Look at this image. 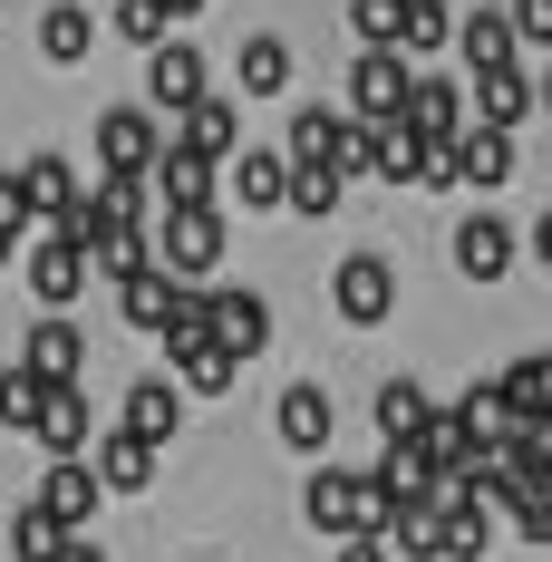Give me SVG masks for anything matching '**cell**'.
<instances>
[{"instance_id":"9a60e30c","label":"cell","mask_w":552,"mask_h":562,"mask_svg":"<svg viewBox=\"0 0 552 562\" xmlns=\"http://www.w3.org/2000/svg\"><path fill=\"white\" fill-rule=\"evenodd\" d=\"M20 369H40L49 389H78V369H88V339H78V321H30V339H20Z\"/></svg>"},{"instance_id":"ab89813d","label":"cell","mask_w":552,"mask_h":562,"mask_svg":"<svg viewBox=\"0 0 552 562\" xmlns=\"http://www.w3.org/2000/svg\"><path fill=\"white\" fill-rule=\"evenodd\" d=\"M504 20H514L523 49H552V0H504Z\"/></svg>"},{"instance_id":"2e32d148","label":"cell","mask_w":552,"mask_h":562,"mask_svg":"<svg viewBox=\"0 0 552 562\" xmlns=\"http://www.w3.org/2000/svg\"><path fill=\"white\" fill-rule=\"evenodd\" d=\"M10 175H20V204H30L40 233L78 214V175H68V156H30V166H10Z\"/></svg>"},{"instance_id":"e575fe53","label":"cell","mask_w":552,"mask_h":562,"mask_svg":"<svg viewBox=\"0 0 552 562\" xmlns=\"http://www.w3.org/2000/svg\"><path fill=\"white\" fill-rule=\"evenodd\" d=\"M504 397H514V417H552V349H523L504 369Z\"/></svg>"},{"instance_id":"5bb4252c","label":"cell","mask_w":552,"mask_h":562,"mask_svg":"<svg viewBox=\"0 0 552 562\" xmlns=\"http://www.w3.org/2000/svg\"><path fill=\"white\" fill-rule=\"evenodd\" d=\"M30 437H40L49 465L88 456V447H98V407H88V389H49V407H40V427H30Z\"/></svg>"},{"instance_id":"7dc6e473","label":"cell","mask_w":552,"mask_h":562,"mask_svg":"<svg viewBox=\"0 0 552 562\" xmlns=\"http://www.w3.org/2000/svg\"><path fill=\"white\" fill-rule=\"evenodd\" d=\"M10 252H20V233H0V272H10Z\"/></svg>"},{"instance_id":"603a6c76","label":"cell","mask_w":552,"mask_h":562,"mask_svg":"<svg viewBox=\"0 0 552 562\" xmlns=\"http://www.w3.org/2000/svg\"><path fill=\"white\" fill-rule=\"evenodd\" d=\"M174 136H184L204 166H233V156H243V108H233V98H204V108H184Z\"/></svg>"},{"instance_id":"30bf717a","label":"cell","mask_w":552,"mask_h":562,"mask_svg":"<svg viewBox=\"0 0 552 562\" xmlns=\"http://www.w3.org/2000/svg\"><path fill=\"white\" fill-rule=\"evenodd\" d=\"M272 427H281V447H291V456H330L339 407H330V389H320V379H301V389H281Z\"/></svg>"},{"instance_id":"52a82bcc","label":"cell","mask_w":552,"mask_h":562,"mask_svg":"<svg viewBox=\"0 0 552 562\" xmlns=\"http://www.w3.org/2000/svg\"><path fill=\"white\" fill-rule=\"evenodd\" d=\"M78 291H88V252H78L58 224H49V233H30V301L68 321V301H78Z\"/></svg>"},{"instance_id":"4316f807","label":"cell","mask_w":552,"mask_h":562,"mask_svg":"<svg viewBox=\"0 0 552 562\" xmlns=\"http://www.w3.org/2000/svg\"><path fill=\"white\" fill-rule=\"evenodd\" d=\"M233 88H243V98H281V88H291V49H281L272 30L233 40Z\"/></svg>"},{"instance_id":"4fadbf2b","label":"cell","mask_w":552,"mask_h":562,"mask_svg":"<svg viewBox=\"0 0 552 562\" xmlns=\"http://www.w3.org/2000/svg\"><path fill=\"white\" fill-rule=\"evenodd\" d=\"M223 184H233V204H252V214H291V156H281V146H243V156L223 166Z\"/></svg>"},{"instance_id":"5b68a950","label":"cell","mask_w":552,"mask_h":562,"mask_svg":"<svg viewBox=\"0 0 552 562\" xmlns=\"http://www.w3.org/2000/svg\"><path fill=\"white\" fill-rule=\"evenodd\" d=\"M146 98H156L166 116H184V108L214 98V68H204V49H194V30H174L166 49H146Z\"/></svg>"},{"instance_id":"ac0fdd59","label":"cell","mask_w":552,"mask_h":562,"mask_svg":"<svg viewBox=\"0 0 552 562\" xmlns=\"http://www.w3.org/2000/svg\"><path fill=\"white\" fill-rule=\"evenodd\" d=\"M379 543L397 562H446V514L437 505H379Z\"/></svg>"},{"instance_id":"e0dca14e","label":"cell","mask_w":552,"mask_h":562,"mask_svg":"<svg viewBox=\"0 0 552 562\" xmlns=\"http://www.w3.org/2000/svg\"><path fill=\"white\" fill-rule=\"evenodd\" d=\"M146 184H156V214H166V204H214L223 166H204L184 136H166V156H156V175H146Z\"/></svg>"},{"instance_id":"6da1fadb","label":"cell","mask_w":552,"mask_h":562,"mask_svg":"<svg viewBox=\"0 0 552 562\" xmlns=\"http://www.w3.org/2000/svg\"><path fill=\"white\" fill-rule=\"evenodd\" d=\"M301 514H311V533H330V543L379 533V485H369V465H311Z\"/></svg>"},{"instance_id":"484cf974","label":"cell","mask_w":552,"mask_h":562,"mask_svg":"<svg viewBox=\"0 0 552 562\" xmlns=\"http://www.w3.org/2000/svg\"><path fill=\"white\" fill-rule=\"evenodd\" d=\"M166 359H174V389L184 397H223L233 379H243V359H233L223 339H184V349H166Z\"/></svg>"},{"instance_id":"7a4b0ae2","label":"cell","mask_w":552,"mask_h":562,"mask_svg":"<svg viewBox=\"0 0 552 562\" xmlns=\"http://www.w3.org/2000/svg\"><path fill=\"white\" fill-rule=\"evenodd\" d=\"M156 272H174V281H214L223 272V214L214 204H166L156 214Z\"/></svg>"},{"instance_id":"8fae6325","label":"cell","mask_w":552,"mask_h":562,"mask_svg":"<svg viewBox=\"0 0 552 562\" xmlns=\"http://www.w3.org/2000/svg\"><path fill=\"white\" fill-rule=\"evenodd\" d=\"M514 252H523V243H514V224H504L495 204H475V214L455 224V272H465V281H504V272H514Z\"/></svg>"},{"instance_id":"7bdbcfd3","label":"cell","mask_w":552,"mask_h":562,"mask_svg":"<svg viewBox=\"0 0 552 562\" xmlns=\"http://www.w3.org/2000/svg\"><path fill=\"white\" fill-rule=\"evenodd\" d=\"M58 562H108V543H88V533H68V553Z\"/></svg>"},{"instance_id":"8992f818","label":"cell","mask_w":552,"mask_h":562,"mask_svg":"<svg viewBox=\"0 0 552 562\" xmlns=\"http://www.w3.org/2000/svg\"><path fill=\"white\" fill-rule=\"evenodd\" d=\"M330 301H339L349 330H379L387 311H397V272H387V252H349V262L330 272Z\"/></svg>"},{"instance_id":"f1b7e54d","label":"cell","mask_w":552,"mask_h":562,"mask_svg":"<svg viewBox=\"0 0 552 562\" xmlns=\"http://www.w3.org/2000/svg\"><path fill=\"white\" fill-rule=\"evenodd\" d=\"M446 562H485L495 553V514H485V495H446Z\"/></svg>"},{"instance_id":"3957f363","label":"cell","mask_w":552,"mask_h":562,"mask_svg":"<svg viewBox=\"0 0 552 562\" xmlns=\"http://www.w3.org/2000/svg\"><path fill=\"white\" fill-rule=\"evenodd\" d=\"M407 88H417V68L397 49H359L349 58V116H359V126H397V116H407Z\"/></svg>"},{"instance_id":"ffe728a7","label":"cell","mask_w":552,"mask_h":562,"mask_svg":"<svg viewBox=\"0 0 552 562\" xmlns=\"http://www.w3.org/2000/svg\"><path fill=\"white\" fill-rule=\"evenodd\" d=\"M174 301H184V281H174V272H156V262H146V272H126V281H116V311H126V330H156V339H166Z\"/></svg>"},{"instance_id":"836d02e7","label":"cell","mask_w":552,"mask_h":562,"mask_svg":"<svg viewBox=\"0 0 552 562\" xmlns=\"http://www.w3.org/2000/svg\"><path fill=\"white\" fill-rule=\"evenodd\" d=\"M417 166H427V146L407 126H369V175L379 184H417Z\"/></svg>"},{"instance_id":"b9f144b4","label":"cell","mask_w":552,"mask_h":562,"mask_svg":"<svg viewBox=\"0 0 552 562\" xmlns=\"http://www.w3.org/2000/svg\"><path fill=\"white\" fill-rule=\"evenodd\" d=\"M339 562H397V553H387L379 533H359V543H339Z\"/></svg>"},{"instance_id":"1f68e13d","label":"cell","mask_w":552,"mask_h":562,"mask_svg":"<svg viewBox=\"0 0 552 562\" xmlns=\"http://www.w3.org/2000/svg\"><path fill=\"white\" fill-rule=\"evenodd\" d=\"M40 407H49V379L10 359V369H0V427H10V437H30V427H40Z\"/></svg>"},{"instance_id":"ba28073f","label":"cell","mask_w":552,"mask_h":562,"mask_svg":"<svg viewBox=\"0 0 552 562\" xmlns=\"http://www.w3.org/2000/svg\"><path fill=\"white\" fill-rule=\"evenodd\" d=\"M30 505L49 514L58 533H88V524H98V505H108V485H98V465H88V456H68V465H49V475H40V495H30Z\"/></svg>"},{"instance_id":"cb8c5ba5","label":"cell","mask_w":552,"mask_h":562,"mask_svg":"<svg viewBox=\"0 0 552 562\" xmlns=\"http://www.w3.org/2000/svg\"><path fill=\"white\" fill-rule=\"evenodd\" d=\"M455 175H465L475 194H504V184H514V136H504V126H465V136H455Z\"/></svg>"},{"instance_id":"277c9868","label":"cell","mask_w":552,"mask_h":562,"mask_svg":"<svg viewBox=\"0 0 552 562\" xmlns=\"http://www.w3.org/2000/svg\"><path fill=\"white\" fill-rule=\"evenodd\" d=\"M88 136H98V166H108V175H136V184H146V175H156V156H166L156 108H98V126H88Z\"/></svg>"},{"instance_id":"f546056e","label":"cell","mask_w":552,"mask_h":562,"mask_svg":"<svg viewBox=\"0 0 552 562\" xmlns=\"http://www.w3.org/2000/svg\"><path fill=\"white\" fill-rule=\"evenodd\" d=\"M88 49H98V20H88L78 0H58V10H40V58H49V68H78Z\"/></svg>"},{"instance_id":"60d3db41","label":"cell","mask_w":552,"mask_h":562,"mask_svg":"<svg viewBox=\"0 0 552 562\" xmlns=\"http://www.w3.org/2000/svg\"><path fill=\"white\" fill-rule=\"evenodd\" d=\"M0 233H20V243L40 233V224H30V204H20V175H0Z\"/></svg>"},{"instance_id":"d6986e66","label":"cell","mask_w":552,"mask_h":562,"mask_svg":"<svg viewBox=\"0 0 552 562\" xmlns=\"http://www.w3.org/2000/svg\"><path fill=\"white\" fill-rule=\"evenodd\" d=\"M116 427H126V437H146V447H166L174 427H184V389H174V379H136L126 407H116Z\"/></svg>"},{"instance_id":"ee69618b","label":"cell","mask_w":552,"mask_h":562,"mask_svg":"<svg viewBox=\"0 0 552 562\" xmlns=\"http://www.w3.org/2000/svg\"><path fill=\"white\" fill-rule=\"evenodd\" d=\"M533 252H543V272H552V204H543V224H533Z\"/></svg>"},{"instance_id":"83f0119b","label":"cell","mask_w":552,"mask_h":562,"mask_svg":"<svg viewBox=\"0 0 552 562\" xmlns=\"http://www.w3.org/2000/svg\"><path fill=\"white\" fill-rule=\"evenodd\" d=\"M369 417H379L387 447H407V437H427V417H437V397L417 389V379H387L379 397H369Z\"/></svg>"},{"instance_id":"74e56055","label":"cell","mask_w":552,"mask_h":562,"mask_svg":"<svg viewBox=\"0 0 552 562\" xmlns=\"http://www.w3.org/2000/svg\"><path fill=\"white\" fill-rule=\"evenodd\" d=\"M397 20H407V0H349V30H359V49H397Z\"/></svg>"},{"instance_id":"c3c4849f","label":"cell","mask_w":552,"mask_h":562,"mask_svg":"<svg viewBox=\"0 0 552 562\" xmlns=\"http://www.w3.org/2000/svg\"><path fill=\"white\" fill-rule=\"evenodd\" d=\"M533 543H543V553H552V514H543V524H533Z\"/></svg>"},{"instance_id":"7402d4cb","label":"cell","mask_w":552,"mask_h":562,"mask_svg":"<svg viewBox=\"0 0 552 562\" xmlns=\"http://www.w3.org/2000/svg\"><path fill=\"white\" fill-rule=\"evenodd\" d=\"M455 58L485 78V68H514L523 40H514V20H504V10H465V20H455Z\"/></svg>"},{"instance_id":"9c48e42d","label":"cell","mask_w":552,"mask_h":562,"mask_svg":"<svg viewBox=\"0 0 552 562\" xmlns=\"http://www.w3.org/2000/svg\"><path fill=\"white\" fill-rule=\"evenodd\" d=\"M397 126H407L417 146H455V136H465L475 116H465V88H455V78L417 68V88H407V116H397Z\"/></svg>"},{"instance_id":"8d00e7d4","label":"cell","mask_w":552,"mask_h":562,"mask_svg":"<svg viewBox=\"0 0 552 562\" xmlns=\"http://www.w3.org/2000/svg\"><path fill=\"white\" fill-rule=\"evenodd\" d=\"M116 40H126V49H166L174 40L166 0H116Z\"/></svg>"},{"instance_id":"d4e9b609","label":"cell","mask_w":552,"mask_h":562,"mask_svg":"<svg viewBox=\"0 0 552 562\" xmlns=\"http://www.w3.org/2000/svg\"><path fill=\"white\" fill-rule=\"evenodd\" d=\"M156 456H166V447H146V437L108 427V447L88 456V465H98V485H108V495H146V485H156Z\"/></svg>"},{"instance_id":"f35d334b","label":"cell","mask_w":552,"mask_h":562,"mask_svg":"<svg viewBox=\"0 0 552 562\" xmlns=\"http://www.w3.org/2000/svg\"><path fill=\"white\" fill-rule=\"evenodd\" d=\"M291 214H311V224L339 214V175L330 166H291Z\"/></svg>"},{"instance_id":"f6af8a7d","label":"cell","mask_w":552,"mask_h":562,"mask_svg":"<svg viewBox=\"0 0 552 562\" xmlns=\"http://www.w3.org/2000/svg\"><path fill=\"white\" fill-rule=\"evenodd\" d=\"M194 10H204V0H166V20H174V30H194Z\"/></svg>"},{"instance_id":"d590c367","label":"cell","mask_w":552,"mask_h":562,"mask_svg":"<svg viewBox=\"0 0 552 562\" xmlns=\"http://www.w3.org/2000/svg\"><path fill=\"white\" fill-rule=\"evenodd\" d=\"M58 553H68V533H58L40 505H20V514H10V562H58Z\"/></svg>"},{"instance_id":"4dcf8cb0","label":"cell","mask_w":552,"mask_h":562,"mask_svg":"<svg viewBox=\"0 0 552 562\" xmlns=\"http://www.w3.org/2000/svg\"><path fill=\"white\" fill-rule=\"evenodd\" d=\"M339 126H349L339 108H301V116H291V136H281V156H291V166H330V156H339Z\"/></svg>"},{"instance_id":"bcb514c9","label":"cell","mask_w":552,"mask_h":562,"mask_svg":"<svg viewBox=\"0 0 552 562\" xmlns=\"http://www.w3.org/2000/svg\"><path fill=\"white\" fill-rule=\"evenodd\" d=\"M533 98H543V116H552V68H543V78H533Z\"/></svg>"},{"instance_id":"7c38bea8","label":"cell","mask_w":552,"mask_h":562,"mask_svg":"<svg viewBox=\"0 0 552 562\" xmlns=\"http://www.w3.org/2000/svg\"><path fill=\"white\" fill-rule=\"evenodd\" d=\"M214 339L233 359H262V349H272V301L243 291V281H214Z\"/></svg>"},{"instance_id":"44dd1931","label":"cell","mask_w":552,"mask_h":562,"mask_svg":"<svg viewBox=\"0 0 552 562\" xmlns=\"http://www.w3.org/2000/svg\"><path fill=\"white\" fill-rule=\"evenodd\" d=\"M533 108H543V98H533L523 58H514V68H485V78H475V126H504V136H514V126H523Z\"/></svg>"},{"instance_id":"d6a6232c","label":"cell","mask_w":552,"mask_h":562,"mask_svg":"<svg viewBox=\"0 0 552 562\" xmlns=\"http://www.w3.org/2000/svg\"><path fill=\"white\" fill-rule=\"evenodd\" d=\"M446 40H455V10H446V0H407V20H397V58L417 68V58L446 49Z\"/></svg>"}]
</instances>
